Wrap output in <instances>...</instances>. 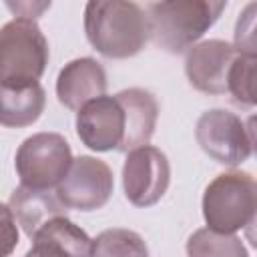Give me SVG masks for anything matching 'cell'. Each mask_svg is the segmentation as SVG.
<instances>
[{"instance_id": "obj_1", "label": "cell", "mask_w": 257, "mask_h": 257, "mask_svg": "<svg viewBox=\"0 0 257 257\" xmlns=\"http://www.w3.org/2000/svg\"><path fill=\"white\" fill-rule=\"evenodd\" d=\"M84 32L96 52L116 60L139 54L151 38L147 12L122 0H90L84 8Z\"/></svg>"}, {"instance_id": "obj_2", "label": "cell", "mask_w": 257, "mask_h": 257, "mask_svg": "<svg viewBox=\"0 0 257 257\" xmlns=\"http://www.w3.org/2000/svg\"><path fill=\"white\" fill-rule=\"evenodd\" d=\"M225 6L213 0L153 2L147 6L151 38L171 54L185 52L219 20Z\"/></svg>"}, {"instance_id": "obj_3", "label": "cell", "mask_w": 257, "mask_h": 257, "mask_svg": "<svg viewBox=\"0 0 257 257\" xmlns=\"http://www.w3.org/2000/svg\"><path fill=\"white\" fill-rule=\"evenodd\" d=\"M257 209V185L245 171L217 175L203 193V217L207 229L221 235H235L253 225Z\"/></svg>"}, {"instance_id": "obj_4", "label": "cell", "mask_w": 257, "mask_h": 257, "mask_svg": "<svg viewBox=\"0 0 257 257\" xmlns=\"http://www.w3.org/2000/svg\"><path fill=\"white\" fill-rule=\"evenodd\" d=\"M48 64V40L32 18H14L0 28V84L38 82Z\"/></svg>"}, {"instance_id": "obj_5", "label": "cell", "mask_w": 257, "mask_h": 257, "mask_svg": "<svg viewBox=\"0 0 257 257\" xmlns=\"http://www.w3.org/2000/svg\"><path fill=\"white\" fill-rule=\"evenodd\" d=\"M72 163L68 141L58 133H36L16 151V173L20 185L34 191L58 187Z\"/></svg>"}, {"instance_id": "obj_6", "label": "cell", "mask_w": 257, "mask_h": 257, "mask_svg": "<svg viewBox=\"0 0 257 257\" xmlns=\"http://www.w3.org/2000/svg\"><path fill=\"white\" fill-rule=\"evenodd\" d=\"M195 137L199 147L217 163L237 167L253 153V133L245 122L225 108H211L197 120Z\"/></svg>"}, {"instance_id": "obj_7", "label": "cell", "mask_w": 257, "mask_h": 257, "mask_svg": "<svg viewBox=\"0 0 257 257\" xmlns=\"http://www.w3.org/2000/svg\"><path fill=\"white\" fill-rule=\"evenodd\" d=\"M112 189L114 179L110 167L96 157L80 155L72 159L54 195L64 209L96 211L108 203Z\"/></svg>"}, {"instance_id": "obj_8", "label": "cell", "mask_w": 257, "mask_h": 257, "mask_svg": "<svg viewBox=\"0 0 257 257\" xmlns=\"http://www.w3.org/2000/svg\"><path fill=\"white\" fill-rule=\"evenodd\" d=\"M171 183L167 155L151 145L128 151L122 165V189L135 207H151L161 201Z\"/></svg>"}, {"instance_id": "obj_9", "label": "cell", "mask_w": 257, "mask_h": 257, "mask_svg": "<svg viewBox=\"0 0 257 257\" xmlns=\"http://www.w3.org/2000/svg\"><path fill=\"white\" fill-rule=\"evenodd\" d=\"M76 133L90 151H118L124 137V110L118 98L102 94L86 102L76 114Z\"/></svg>"}, {"instance_id": "obj_10", "label": "cell", "mask_w": 257, "mask_h": 257, "mask_svg": "<svg viewBox=\"0 0 257 257\" xmlns=\"http://www.w3.org/2000/svg\"><path fill=\"white\" fill-rule=\"evenodd\" d=\"M237 54L233 44L217 38L193 44L185 58V74L191 86L205 94H225L229 68Z\"/></svg>"}, {"instance_id": "obj_11", "label": "cell", "mask_w": 257, "mask_h": 257, "mask_svg": "<svg viewBox=\"0 0 257 257\" xmlns=\"http://www.w3.org/2000/svg\"><path fill=\"white\" fill-rule=\"evenodd\" d=\"M106 90V72L100 62L90 56L74 58L60 70L56 78L58 102L70 110H80L86 102L102 96Z\"/></svg>"}, {"instance_id": "obj_12", "label": "cell", "mask_w": 257, "mask_h": 257, "mask_svg": "<svg viewBox=\"0 0 257 257\" xmlns=\"http://www.w3.org/2000/svg\"><path fill=\"white\" fill-rule=\"evenodd\" d=\"M32 257H88L90 237L64 215L42 223L30 237Z\"/></svg>"}, {"instance_id": "obj_13", "label": "cell", "mask_w": 257, "mask_h": 257, "mask_svg": "<svg viewBox=\"0 0 257 257\" xmlns=\"http://www.w3.org/2000/svg\"><path fill=\"white\" fill-rule=\"evenodd\" d=\"M124 110V137L118 151L128 153L133 149L149 145L159 116V104L155 96L145 88H126L114 94Z\"/></svg>"}, {"instance_id": "obj_14", "label": "cell", "mask_w": 257, "mask_h": 257, "mask_svg": "<svg viewBox=\"0 0 257 257\" xmlns=\"http://www.w3.org/2000/svg\"><path fill=\"white\" fill-rule=\"evenodd\" d=\"M46 92L40 82L24 86L0 84V124L8 128H22L36 122L44 110Z\"/></svg>"}, {"instance_id": "obj_15", "label": "cell", "mask_w": 257, "mask_h": 257, "mask_svg": "<svg viewBox=\"0 0 257 257\" xmlns=\"http://www.w3.org/2000/svg\"><path fill=\"white\" fill-rule=\"evenodd\" d=\"M10 211L16 219V223L22 227V231L32 237L36 233V229L46 223L52 217L64 215V207L60 205V201L56 199V195H52L50 191H34V189H26V187H18L14 189V193L10 195Z\"/></svg>"}, {"instance_id": "obj_16", "label": "cell", "mask_w": 257, "mask_h": 257, "mask_svg": "<svg viewBox=\"0 0 257 257\" xmlns=\"http://www.w3.org/2000/svg\"><path fill=\"white\" fill-rule=\"evenodd\" d=\"M88 257H149V249L131 229H106L90 241Z\"/></svg>"}, {"instance_id": "obj_17", "label": "cell", "mask_w": 257, "mask_h": 257, "mask_svg": "<svg viewBox=\"0 0 257 257\" xmlns=\"http://www.w3.org/2000/svg\"><path fill=\"white\" fill-rule=\"evenodd\" d=\"M187 257H249V251L237 235L197 229L187 241Z\"/></svg>"}, {"instance_id": "obj_18", "label": "cell", "mask_w": 257, "mask_h": 257, "mask_svg": "<svg viewBox=\"0 0 257 257\" xmlns=\"http://www.w3.org/2000/svg\"><path fill=\"white\" fill-rule=\"evenodd\" d=\"M255 54L239 52L227 76V92L241 106L255 104Z\"/></svg>"}, {"instance_id": "obj_19", "label": "cell", "mask_w": 257, "mask_h": 257, "mask_svg": "<svg viewBox=\"0 0 257 257\" xmlns=\"http://www.w3.org/2000/svg\"><path fill=\"white\" fill-rule=\"evenodd\" d=\"M18 245L16 219L8 205L0 203V257H10Z\"/></svg>"}, {"instance_id": "obj_20", "label": "cell", "mask_w": 257, "mask_h": 257, "mask_svg": "<svg viewBox=\"0 0 257 257\" xmlns=\"http://www.w3.org/2000/svg\"><path fill=\"white\" fill-rule=\"evenodd\" d=\"M24 257H32V255H28V253H26V255H24Z\"/></svg>"}]
</instances>
